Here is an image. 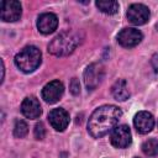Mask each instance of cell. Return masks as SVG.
<instances>
[{
  "instance_id": "obj_1",
  "label": "cell",
  "mask_w": 158,
  "mask_h": 158,
  "mask_svg": "<svg viewBox=\"0 0 158 158\" xmlns=\"http://www.w3.org/2000/svg\"><path fill=\"white\" fill-rule=\"evenodd\" d=\"M121 116V109L115 105L100 106L89 117L88 131L94 138H100L116 127Z\"/></svg>"
},
{
  "instance_id": "obj_2",
  "label": "cell",
  "mask_w": 158,
  "mask_h": 158,
  "mask_svg": "<svg viewBox=\"0 0 158 158\" xmlns=\"http://www.w3.org/2000/svg\"><path fill=\"white\" fill-rule=\"evenodd\" d=\"M79 43H80V37L77 32L73 31L62 32L51 41V43L48 44V52L57 57L67 56L72 53Z\"/></svg>"
},
{
  "instance_id": "obj_3",
  "label": "cell",
  "mask_w": 158,
  "mask_h": 158,
  "mask_svg": "<svg viewBox=\"0 0 158 158\" xmlns=\"http://www.w3.org/2000/svg\"><path fill=\"white\" fill-rule=\"evenodd\" d=\"M41 51L35 46H26L15 56L16 67L23 73H31L41 64Z\"/></svg>"
},
{
  "instance_id": "obj_4",
  "label": "cell",
  "mask_w": 158,
  "mask_h": 158,
  "mask_svg": "<svg viewBox=\"0 0 158 158\" xmlns=\"http://www.w3.org/2000/svg\"><path fill=\"white\" fill-rule=\"evenodd\" d=\"M111 144L116 148H126L132 142L131 130L127 125H118L111 131Z\"/></svg>"
},
{
  "instance_id": "obj_5",
  "label": "cell",
  "mask_w": 158,
  "mask_h": 158,
  "mask_svg": "<svg viewBox=\"0 0 158 158\" xmlns=\"http://www.w3.org/2000/svg\"><path fill=\"white\" fill-rule=\"evenodd\" d=\"M126 16L131 23L136 26H141L149 20V10L143 4H132L128 6Z\"/></svg>"
},
{
  "instance_id": "obj_6",
  "label": "cell",
  "mask_w": 158,
  "mask_h": 158,
  "mask_svg": "<svg viewBox=\"0 0 158 158\" xmlns=\"http://www.w3.org/2000/svg\"><path fill=\"white\" fill-rule=\"evenodd\" d=\"M142 38H143L142 32L133 27H126L121 30L117 35V42L126 48L136 47L142 41Z\"/></svg>"
},
{
  "instance_id": "obj_7",
  "label": "cell",
  "mask_w": 158,
  "mask_h": 158,
  "mask_svg": "<svg viewBox=\"0 0 158 158\" xmlns=\"http://www.w3.org/2000/svg\"><path fill=\"white\" fill-rule=\"evenodd\" d=\"M22 7L16 0H4L1 1V20L6 22L17 21L21 17Z\"/></svg>"
},
{
  "instance_id": "obj_8",
  "label": "cell",
  "mask_w": 158,
  "mask_h": 158,
  "mask_svg": "<svg viewBox=\"0 0 158 158\" xmlns=\"http://www.w3.org/2000/svg\"><path fill=\"white\" fill-rule=\"evenodd\" d=\"M104 78V69L99 64H90L84 72V83L88 88V90H94L98 88V85L101 83Z\"/></svg>"
},
{
  "instance_id": "obj_9",
  "label": "cell",
  "mask_w": 158,
  "mask_h": 158,
  "mask_svg": "<svg viewBox=\"0 0 158 158\" xmlns=\"http://www.w3.org/2000/svg\"><path fill=\"white\" fill-rule=\"evenodd\" d=\"M64 86L59 80L47 83L42 89V99L48 104H56L63 95Z\"/></svg>"
},
{
  "instance_id": "obj_10",
  "label": "cell",
  "mask_w": 158,
  "mask_h": 158,
  "mask_svg": "<svg viewBox=\"0 0 158 158\" xmlns=\"http://www.w3.org/2000/svg\"><path fill=\"white\" fill-rule=\"evenodd\" d=\"M48 120L56 131H64L69 123V114L64 109L57 107L48 114Z\"/></svg>"
},
{
  "instance_id": "obj_11",
  "label": "cell",
  "mask_w": 158,
  "mask_h": 158,
  "mask_svg": "<svg viewBox=\"0 0 158 158\" xmlns=\"http://www.w3.org/2000/svg\"><path fill=\"white\" fill-rule=\"evenodd\" d=\"M133 125L139 133H148L154 127V117L148 111H139L135 115Z\"/></svg>"
},
{
  "instance_id": "obj_12",
  "label": "cell",
  "mask_w": 158,
  "mask_h": 158,
  "mask_svg": "<svg viewBox=\"0 0 158 158\" xmlns=\"http://www.w3.org/2000/svg\"><path fill=\"white\" fill-rule=\"evenodd\" d=\"M21 112L27 118H38L42 114L40 101L35 96H27L21 104Z\"/></svg>"
},
{
  "instance_id": "obj_13",
  "label": "cell",
  "mask_w": 158,
  "mask_h": 158,
  "mask_svg": "<svg viewBox=\"0 0 158 158\" xmlns=\"http://www.w3.org/2000/svg\"><path fill=\"white\" fill-rule=\"evenodd\" d=\"M57 26H58V19L52 12H44V14L40 15V17L37 20V28L43 35L52 33L57 28Z\"/></svg>"
},
{
  "instance_id": "obj_14",
  "label": "cell",
  "mask_w": 158,
  "mask_h": 158,
  "mask_svg": "<svg viewBox=\"0 0 158 158\" xmlns=\"http://www.w3.org/2000/svg\"><path fill=\"white\" fill-rule=\"evenodd\" d=\"M111 93H112V96L118 101H125L130 98V91L123 79H118L117 81H115V84L111 88Z\"/></svg>"
},
{
  "instance_id": "obj_15",
  "label": "cell",
  "mask_w": 158,
  "mask_h": 158,
  "mask_svg": "<svg viewBox=\"0 0 158 158\" xmlns=\"http://www.w3.org/2000/svg\"><path fill=\"white\" fill-rule=\"evenodd\" d=\"M95 5H96V7H98L101 12L107 14V15H114V14H116L117 10H118V2L115 1V0H109V1H107V0H106V1L100 0V1H96Z\"/></svg>"
},
{
  "instance_id": "obj_16",
  "label": "cell",
  "mask_w": 158,
  "mask_h": 158,
  "mask_svg": "<svg viewBox=\"0 0 158 158\" xmlns=\"http://www.w3.org/2000/svg\"><path fill=\"white\" fill-rule=\"evenodd\" d=\"M142 152L148 157H154L158 154V141L156 138L147 139L142 143Z\"/></svg>"
},
{
  "instance_id": "obj_17",
  "label": "cell",
  "mask_w": 158,
  "mask_h": 158,
  "mask_svg": "<svg viewBox=\"0 0 158 158\" xmlns=\"http://www.w3.org/2000/svg\"><path fill=\"white\" fill-rule=\"evenodd\" d=\"M28 132V126L23 120H16L15 121V126H14V135L15 137L22 138L27 135Z\"/></svg>"
},
{
  "instance_id": "obj_18",
  "label": "cell",
  "mask_w": 158,
  "mask_h": 158,
  "mask_svg": "<svg viewBox=\"0 0 158 158\" xmlns=\"http://www.w3.org/2000/svg\"><path fill=\"white\" fill-rule=\"evenodd\" d=\"M33 133H35V137H36L37 139H42V138L44 137V135H46V128H44V126H43L42 122L36 123L35 130H33Z\"/></svg>"
},
{
  "instance_id": "obj_19",
  "label": "cell",
  "mask_w": 158,
  "mask_h": 158,
  "mask_svg": "<svg viewBox=\"0 0 158 158\" xmlns=\"http://www.w3.org/2000/svg\"><path fill=\"white\" fill-rule=\"evenodd\" d=\"M69 88H70L72 94H74V95L79 94V91H80V84H79V81H78V79H77V78H73V79H72Z\"/></svg>"
},
{
  "instance_id": "obj_20",
  "label": "cell",
  "mask_w": 158,
  "mask_h": 158,
  "mask_svg": "<svg viewBox=\"0 0 158 158\" xmlns=\"http://www.w3.org/2000/svg\"><path fill=\"white\" fill-rule=\"evenodd\" d=\"M156 27H157V30H158V23H157V25H156Z\"/></svg>"
},
{
  "instance_id": "obj_21",
  "label": "cell",
  "mask_w": 158,
  "mask_h": 158,
  "mask_svg": "<svg viewBox=\"0 0 158 158\" xmlns=\"http://www.w3.org/2000/svg\"><path fill=\"white\" fill-rule=\"evenodd\" d=\"M136 158H137V157H136Z\"/></svg>"
}]
</instances>
